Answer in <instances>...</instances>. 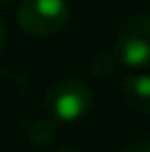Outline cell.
I'll list each match as a JSON object with an SVG mask.
<instances>
[{
  "label": "cell",
  "instance_id": "obj_1",
  "mask_svg": "<svg viewBox=\"0 0 150 152\" xmlns=\"http://www.w3.org/2000/svg\"><path fill=\"white\" fill-rule=\"evenodd\" d=\"M93 106V93L82 80H60L46 91L44 110L53 121L73 124L82 119Z\"/></svg>",
  "mask_w": 150,
  "mask_h": 152
},
{
  "label": "cell",
  "instance_id": "obj_2",
  "mask_svg": "<svg viewBox=\"0 0 150 152\" xmlns=\"http://www.w3.org/2000/svg\"><path fill=\"white\" fill-rule=\"evenodd\" d=\"M18 27L31 38H51L69 22L66 0H22L18 7Z\"/></svg>",
  "mask_w": 150,
  "mask_h": 152
},
{
  "label": "cell",
  "instance_id": "obj_3",
  "mask_svg": "<svg viewBox=\"0 0 150 152\" xmlns=\"http://www.w3.org/2000/svg\"><path fill=\"white\" fill-rule=\"evenodd\" d=\"M117 60L128 69L150 66V15L135 13L121 22L115 40Z\"/></svg>",
  "mask_w": 150,
  "mask_h": 152
},
{
  "label": "cell",
  "instance_id": "obj_4",
  "mask_svg": "<svg viewBox=\"0 0 150 152\" xmlns=\"http://www.w3.org/2000/svg\"><path fill=\"white\" fill-rule=\"evenodd\" d=\"M121 97L130 110L139 115L150 113V75L146 73H135L128 75L121 82Z\"/></svg>",
  "mask_w": 150,
  "mask_h": 152
},
{
  "label": "cell",
  "instance_id": "obj_5",
  "mask_svg": "<svg viewBox=\"0 0 150 152\" xmlns=\"http://www.w3.org/2000/svg\"><path fill=\"white\" fill-rule=\"evenodd\" d=\"M55 121L51 117L46 119H35L33 124L29 126V141L35 145H46L55 139Z\"/></svg>",
  "mask_w": 150,
  "mask_h": 152
},
{
  "label": "cell",
  "instance_id": "obj_6",
  "mask_svg": "<svg viewBox=\"0 0 150 152\" xmlns=\"http://www.w3.org/2000/svg\"><path fill=\"white\" fill-rule=\"evenodd\" d=\"M115 55L113 53H108V51H100V53H95L93 55V60H91V71L95 73L97 77H106V75H110L113 71H115Z\"/></svg>",
  "mask_w": 150,
  "mask_h": 152
},
{
  "label": "cell",
  "instance_id": "obj_7",
  "mask_svg": "<svg viewBox=\"0 0 150 152\" xmlns=\"http://www.w3.org/2000/svg\"><path fill=\"white\" fill-rule=\"evenodd\" d=\"M124 152H150V137L139 139V141H135V143H130Z\"/></svg>",
  "mask_w": 150,
  "mask_h": 152
},
{
  "label": "cell",
  "instance_id": "obj_8",
  "mask_svg": "<svg viewBox=\"0 0 150 152\" xmlns=\"http://www.w3.org/2000/svg\"><path fill=\"white\" fill-rule=\"evenodd\" d=\"M4 42H7V27H4V22H2V18H0V51H2V46H4Z\"/></svg>",
  "mask_w": 150,
  "mask_h": 152
},
{
  "label": "cell",
  "instance_id": "obj_9",
  "mask_svg": "<svg viewBox=\"0 0 150 152\" xmlns=\"http://www.w3.org/2000/svg\"><path fill=\"white\" fill-rule=\"evenodd\" d=\"M55 152H77V150H73V148H60V150H55Z\"/></svg>",
  "mask_w": 150,
  "mask_h": 152
},
{
  "label": "cell",
  "instance_id": "obj_10",
  "mask_svg": "<svg viewBox=\"0 0 150 152\" xmlns=\"http://www.w3.org/2000/svg\"><path fill=\"white\" fill-rule=\"evenodd\" d=\"M13 0H0V4H11Z\"/></svg>",
  "mask_w": 150,
  "mask_h": 152
}]
</instances>
